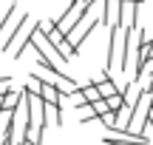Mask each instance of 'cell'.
Here are the masks:
<instances>
[{
  "instance_id": "6da1fadb",
  "label": "cell",
  "mask_w": 153,
  "mask_h": 145,
  "mask_svg": "<svg viewBox=\"0 0 153 145\" xmlns=\"http://www.w3.org/2000/svg\"><path fill=\"white\" fill-rule=\"evenodd\" d=\"M37 31L43 34V37L48 40V43L54 46V49L60 51V54L65 57V60H74V57L79 54V51H74V49H71V43L65 40V34H62L60 28L54 26V20H37Z\"/></svg>"
},
{
  "instance_id": "7a4b0ae2",
  "label": "cell",
  "mask_w": 153,
  "mask_h": 145,
  "mask_svg": "<svg viewBox=\"0 0 153 145\" xmlns=\"http://www.w3.org/2000/svg\"><path fill=\"white\" fill-rule=\"evenodd\" d=\"M142 11L145 6L142 3H131V0H119V28H133L139 31V20H142Z\"/></svg>"
},
{
  "instance_id": "3957f363",
  "label": "cell",
  "mask_w": 153,
  "mask_h": 145,
  "mask_svg": "<svg viewBox=\"0 0 153 145\" xmlns=\"http://www.w3.org/2000/svg\"><path fill=\"white\" fill-rule=\"evenodd\" d=\"M85 9H88V6L82 3V0H71V3H68V9H65V14H60V17H57V20H54V26L60 28L62 34H68V31L76 26V23L85 17Z\"/></svg>"
},
{
  "instance_id": "277c9868",
  "label": "cell",
  "mask_w": 153,
  "mask_h": 145,
  "mask_svg": "<svg viewBox=\"0 0 153 145\" xmlns=\"http://www.w3.org/2000/svg\"><path fill=\"white\" fill-rule=\"evenodd\" d=\"M94 85L99 88V94H102V100H108V97L119 94V80H116V77H111L108 71H102V74H99V80H97Z\"/></svg>"
},
{
  "instance_id": "5b68a950",
  "label": "cell",
  "mask_w": 153,
  "mask_h": 145,
  "mask_svg": "<svg viewBox=\"0 0 153 145\" xmlns=\"http://www.w3.org/2000/svg\"><path fill=\"white\" fill-rule=\"evenodd\" d=\"M40 100H43L45 105H60V102H62V94L54 88V85L43 83V88H40Z\"/></svg>"
},
{
  "instance_id": "8992f818",
  "label": "cell",
  "mask_w": 153,
  "mask_h": 145,
  "mask_svg": "<svg viewBox=\"0 0 153 145\" xmlns=\"http://www.w3.org/2000/svg\"><path fill=\"white\" fill-rule=\"evenodd\" d=\"M79 91H82V97H85V102H97V100H102V94H99V88H97L94 83H82Z\"/></svg>"
},
{
  "instance_id": "52a82bcc",
  "label": "cell",
  "mask_w": 153,
  "mask_h": 145,
  "mask_svg": "<svg viewBox=\"0 0 153 145\" xmlns=\"http://www.w3.org/2000/svg\"><path fill=\"white\" fill-rule=\"evenodd\" d=\"M105 102H108V111H122V108H125L128 105V102H125V97H122V94H114V97H108V100H105Z\"/></svg>"
},
{
  "instance_id": "ba28073f",
  "label": "cell",
  "mask_w": 153,
  "mask_h": 145,
  "mask_svg": "<svg viewBox=\"0 0 153 145\" xmlns=\"http://www.w3.org/2000/svg\"><path fill=\"white\" fill-rule=\"evenodd\" d=\"M88 105L94 108V114H97V117H102V114H108V102H105V100H97V102H88Z\"/></svg>"
},
{
  "instance_id": "9c48e42d",
  "label": "cell",
  "mask_w": 153,
  "mask_h": 145,
  "mask_svg": "<svg viewBox=\"0 0 153 145\" xmlns=\"http://www.w3.org/2000/svg\"><path fill=\"white\" fill-rule=\"evenodd\" d=\"M11 91V77H0V97H6Z\"/></svg>"
},
{
  "instance_id": "30bf717a",
  "label": "cell",
  "mask_w": 153,
  "mask_h": 145,
  "mask_svg": "<svg viewBox=\"0 0 153 145\" xmlns=\"http://www.w3.org/2000/svg\"><path fill=\"white\" fill-rule=\"evenodd\" d=\"M148 57H153V40H150V49H148Z\"/></svg>"
},
{
  "instance_id": "8fae6325",
  "label": "cell",
  "mask_w": 153,
  "mask_h": 145,
  "mask_svg": "<svg viewBox=\"0 0 153 145\" xmlns=\"http://www.w3.org/2000/svg\"><path fill=\"white\" fill-rule=\"evenodd\" d=\"M148 85H150V91H153V77H150V83H148Z\"/></svg>"
},
{
  "instance_id": "7c38bea8",
  "label": "cell",
  "mask_w": 153,
  "mask_h": 145,
  "mask_svg": "<svg viewBox=\"0 0 153 145\" xmlns=\"http://www.w3.org/2000/svg\"><path fill=\"white\" fill-rule=\"evenodd\" d=\"M0 111H3V97H0Z\"/></svg>"
},
{
  "instance_id": "4fadbf2b",
  "label": "cell",
  "mask_w": 153,
  "mask_h": 145,
  "mask_svg": "<svg viewBox=\"0 0 153 145\" xmlns=\"http://www.w3.org/2000/svg\"><path fill=\"white\" fill-rule=\"evenodd\" d=\"M68 3H71V0H68Z\"/></svg>"
}]
</instances>
